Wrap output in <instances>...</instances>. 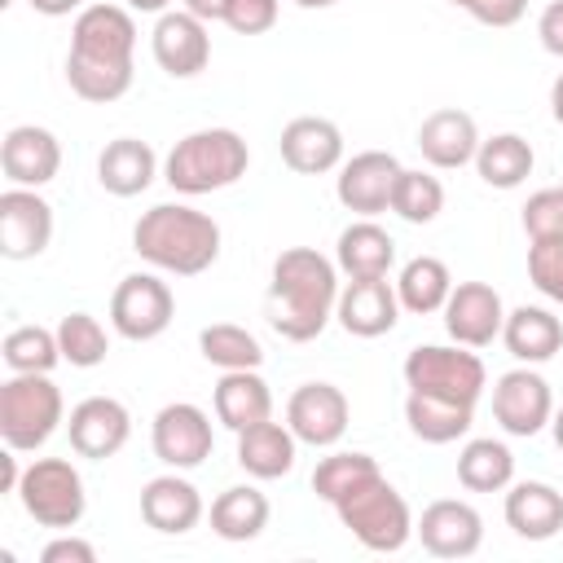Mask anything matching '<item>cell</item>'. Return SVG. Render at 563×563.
<instances>
[{
  "label": "cell",
  "instance_id": "22",
  "mask_svg": "<svg viewBox=\"0 0 563 563\" xmlns=\"http://www.w3.org/2000/svg\"><path fill=\"white\" fill-rule=\"evenodd\" d=\"M282 163L299 176H325L334 167H343V132L334 119L321 114H299L282 128Z\"/></svg>",
  "mask_w": 563,
  "mask_h": 563
},
{
  "label": "cell",
  "instance_id": "2",
  "mask_svg": "<svg viewBox=\"0 0 563 563\" xmlns=\"http://www.w3.org/2000/svg\"><path fill=\"white\" fill-rule=\"evenodd\" d=\"M339 290L343 286L334 260H325L312 246H286L268 273V325L286 343H312L334 321Z\"/></svg>",
  "mask_w": 563,
  "mask_h": 563
},
{
  "label": "cell",
  "instance_id": "8",
  "mask_svg": "<svg viewBox=\"0 0 563 563\" xmlns=\"http://www.w3.org/2000/svg\"><path fill=\"white\" fill-rule=\"evenodd\" d=\"M405 387L427 391V396H444V400H457V405H479V396L488 387V369L475 356V347L418 343L405 356Z\"/></svg>",
  "mask_w": 563,
  "mask_h": 563
},
{
  "label": "cell",
  "instance_id": "51",
  "mask_svg": "<svg viewBox=\"0 0 563 563\" xmlns=\"http://www.w3.org/2000/svg\"><path fill=\"white\" fill-rule=\"evenodd\" d=\"M299 9H330V4H339V0H295Z\"/></svg>",
  "mask_w": 563,
  "mask_h": 563
},
{
  "label": "cell",
  "instance_id": "5",
  "mask_svg": "<svg viewBox=\"0 0 563 563\" xmlns=\"http://www.w3.org/2000/svg\"><path fill=\"white\" fill-rule=\"evenodd\" d=\"M334 515L339 523L374 554H396L405 550V541L413 537V515H409V501L396 493V484L378 471L369 479H361L356 488H347L339 501H334Z\"/></svg>",
  "mask_w": 563,
  "mask_h": 563
},
{
  "label": "cell",
  "instance_id": "4",
  "mask_svg": "<svg viewBox=\"0 0 563 563\" xmlns=\"http://www.w3.org/2000/svg\"><path fill=\"white\" fill-rule=\"evenodd\" d=\"M251 167V150L242 141V132L233 128H198L189 136H180L167 158H163V180L185 194V198H198V194H216V189H229L246 176Z\"/></svg>",
  "mask_w": 563,
  "mask_h": 563
},
{
  "label": "cell",
  "instance_id": "3",
  "mask_svg": "<svg viewBox=\"0 0 563 563\" xmlns=\"http://www.w3.org/2000/svg\"><path fill=\"white\" fill-rule=\"evenodd\" d=\"M132 251L172 277H198L220 260V224L189 202H158L132 224Z\"/></svg>",
  "mask_w": 563,
  "mask_h": 563
},
{
  "label": "cell",
  "instance_id": "34",
  "mask_svg": "<svg viewBox=\"0 0 563 563\" xmlns=\"http://www.w3.org/2000/svg\"><path fill=\"white\" fill-rule=\"evenodd\" d=\"M268 497L255 484H233L211 501V532L220 541H255L268 528Z\"/></svg>",
  "mask_w": 563,
  "mask_h": 563
},
{
  "label": "cell",
  "instance_id": "41",
  "mask_svg": "<svg viewBox=\"0 0 563 563\" xmlns=\"http://www.w3.org/2000/svg\"><path fill=\"white\" fill-rule=\"evenodd\" d=\"M528 277L550 303H563V238L528 246Z\"/></svg>",
  "mask_w": 563,
  "mask_h": 563
},
{
  "label": "cell",
  "instance_id": "18",
  "mask_svg": "<svg viewBox=\"0 0 563 563\" xmlns=\"http://www.w3.org/2000/svg\"><path fill=\"white\" fill-rule=\"evenodd\" d=\"M501 325H506V303H501V295L488 282H457L449 290L444 330H449L453 343L479 352L493 339H501Z\"/></svg>",
  "mask_w": 563,
  "mask_h": 563
},
{
  "label": "cell",
  "instance_id": "33",
  "mask_svg": "<svg viewBox=\"0 0 563 563\" xmlns=\"http://www.w3.org/2000/svg\"><path fill=\"white\" fill-rule=\"evenodd\" d=\"M475 405H457L444 396H427V391H409L405 396V422L422 444H453L471 431Z\"/></svg>",
  "mask_w": 563,
  "mask_h": 563
},
{
  "label": "cell",
  "instance_id": "40",
  "mask_svg": "<svg viewBox=\"0 0 563 563\" xmlns=\"http://www.w3.org/2000/svg\"><path fill=\"white\" fill-rule=\"evenodd\" d=\"M523 233L528 242H550V238H563V185L559 189H537L528 202H523Z\"/></svg>",
  "mask_w": 563,
  "mask_h": 563
},
{
  "label": "cell",
  "instance_id": "17",
  "mask_svg": "<svg viewBox=\"0 0 563 563\" xmlns=\"http://www.w3.org/2000/svg\"><path fill=\"white\" fill-rule=\"evenodd\" d=\"M413 537L435 559H471L484 545V519H479V510L471 501L440 497V501H431L422 510V519L413 523Z\"/></svg>",
  "mask_w": 563,
  "mask_h": 563
},
{
  "label": "cell",
  "instance_id": "49",
  "mask_svg": "<svg viewBox=\"0 0 563 563\" xmlns=\"http://www.w3.org/2000/svg\"><path fill=\"white\" fill-rule=\"evenodd\" d=\"M550 114H554V123H563V75L550 84Z\"/></svg>",
  "mask_w": 563,
  "mask_h": 563
},
{
  "label": "cell",
  "instance_id": "24",
  "mask_svg": "<svg viewBox=\"0 0 563 563\" xmlns=\"http://www.w3.org/2000/svg\"><path fill=\"white\" fill-rule=\"evenodd\" d=\"M506 528L523 541H550L563 532V493L545 479H515L501 501Z\"/></svg>",
  "mask_w": 563,
  "mask_h": 563
},
{
  "label": "cell",
  "instance_id": "31",
  "mask_svg": "<svg viewBox=\"0 0 563 563\" xmlns=\"http://www.w3.org/2000/svg\"><path fill=\"white\" fill-rule=\"evenodd\" d=\"M457 484L466 493H506L515 484V453L506 440L475 435L457 453Z\"/></svg>",
  "mask_w": 563,
  "mask_h": 563
},
{
  "label": "cell",
  "instance_id": "29",
  "mask_svg": "<svg viewBox=\"0 0 563 563\" xmlns=\"http://www.w3.org/2000/svg\"><path fill=\"white\" fill-rule=\"evenodd\" d=\"M295 431L286 422H255L246 431H238V466L251 475V479H282L295 471Z\"/></svg>",
  "mask_w": 563,
  "mask_h": 563
},
{
  "label": "cell",
  "instance_id": "23",
  "mask_svg": "<svg viewBox=\"0 0 563 563\" xmlns=\"http://www.w3.org/2000/svg\"><path fill=\"white\" fill-rule=\"evenodd\" d=\"M479 141L484 136H479L475 119L457 106H440L418 123V150L435 172H457V167L475 163Z\"/></svg>",
  "mask_w": 563,
  "mask_h": 563
},
{
  "label": "cell",
  "instance_id": "21",
  "mask_svg": "<svg viewBox=\"0 0 563 563\" xmlns=\"http://www.w3.org/2000/svg\"><path fill=\"white\" fill-rule=\"evenodd\" d=\"M207 506H202V493L194 479H185L180 471H167V475H154L145 479L141 488V519L163 532V537H185L202 523Z\"/></svg>",
  "mask_w": 563,
  "mask_h": 563
},
{
  "label": "cell",
  "instance_id": "32",
  "mask_svg": "<svg viewBox=\"0 0 563 563\" xmlns=\"http://www.w3.org/2000/svg\"><path fill=\"white\" fill-rule=\"evenodd\" d=\"M537 167L532 145L519 132H493L475 150V172L488 189H519Z\"/></svg>",
  "mask_w": 563,
  "mask_h": 563
},
{
  "label": "cell",
  "instance_id": "50",
  "mask_svg": "<svg viewBox=\"0 0 563 563\" xmlns=\"http://www.w3.org/2000/svg\"><path fill=\"white\" fill-rule=\"evenodd\" d=\"M550 431H554V444L563 449V405L554 409V418H550Z\"/></svg>",
  "mask_w": 563,
  "mask_h": 563
},
{
  "label": "cell",
  "instance_id": "42",
  "mask_svg": "<svg viewBox=\"0 0 563 563\" xmlns=\"http://www.w3.org/2000/svg\"><path fill=\"white\" fill-rule=\"evenodd\" d=\"M277 13H282V0H224L220 22L238 35H264L277 26Z\"/></svg>",
  "mask_w": 563,
  "mask_h": 563
},
{
  "label": "cell",
  "instance_id": "6",
  "mask_svg": "<svg viewBox=\"0 0 563 563\" xmlns=\"http://www.w3.org/2000/svg\"><path fill=\"white\" fill-rule=\"evenodd\" d=\"M66 422L62 387L48 374H13L0 387V440L18 453L44 449Z\"/></svg>",
  "mask_w": 563,
  "mask_h": 563
},
{
  "label": "cell",
  "instance_id": "14",
  "mask_svg": "<svg viewBox=\"0 0 563 563\" xmlns=\"http://www.w3.org/2000/svg\"><path fill=\"white\" fill-rule=\"evenodd\" d=\"M150 53H154L163 75L194 79L211 62V31L189 9H167V13H158V22L150 31Z\"/></svg>",
  "mask_w": 563,
  "mask_h": 563
},
{
  "label": "cell",
  "instance_id": "30",
  "mask_svg": "<svg viewBox=\"0 0 563 563\" xmlns=\"http://www.w3.org/2000/svg\"><path fill=\"white\" fill-rule=\"evenodd\" d=\"M449 290H453V273H449V264H444L440 255H413V260H405L400 273H396L400 312H413V317L444 312Z\"/></svg>",
  "mask_w": 563,
  "mask_h": 563
},
{
  "label": "cell",
  "instance_id": "9",
  "mask_svg": "<svg viewBox=\"0 0 563 563\" xmlns=\"http://www.w3.org/2000/svg\"><path fill=\"white\" fill-rule=\"evenodd\" d=\"M176 317V295L158 273H128L110 295V325L128 343L158 339Z\"/></svg>",
  "mask_w": 563,
  "mask_h": 563
},
{
  "label": "cell",
  "instance_id": "25",
  "mask_svg": "<svg viewBox=\"0 0 563 563\" xmlns=\"http://www.w3.org/2000/svg\"><path fill=\"white\" fill-rule=\"evenodd\" d=\"M158 172H163V167H158V154H154V145L141 141V136H114V141H106V150L97 154V185H101L106 194H114V198H136V194H145Z\"/></svg>",
  "mask_w": 563,
  "mask_h": 563
},
{
  "label": "cell",
  "instance_id": "48",
  "mask_svg": "<svg viewBox=\"0 0 563 563\" xmlns=\"http://www.w3.org/2000/svg\"><path fill=\"white\" fill-rule=\"evenodd\" d=\"M123 4H128L132 13H154V18L172 9V0H123Z\"/></svg>",
  "mask_w": 563,
  "mask_h": 563
},
{
  "label": "cell",
  "instance_id": "38",
  "mask_svg": "<svg viewBox=\"0 0 563 563\" xmlns=\"http://www.w3.org/2000/svg\"><path fill=\"white\" fill-rule=\"evenodd\" d=\"M57 347H62V361L75 365V369H92L106 361L110 352V334L106 325L92 317V312H66L57 321Z\"/></svg>",
  "mask_w": 563,
  "mask_h": 563
},
{
  "label": "cell",
  "instance_id": "13",
  "mask_svg": "<svg viewBox=\"0 0 563 563\" xmlns=\"http://www.w3.org/2000/svg\"><path fill=\"white\" fill-rule=\"evenodd\" d=\"M352 422V405L334 383H303L286 400V427L308 449H334Z\"/></svg>",
  "mask_w": 563,
  "mask_h": 563
},
{
  "label": "cell",
  "instance_id": "26",
  "mask_svg": "<svg viewBox=\"0 0 563 563\" xmlns=\"http://www.w3.org/2000/svg\"><path fill=\"white\" fill-rule=\"evenodd\" d=\"M334 264L339 273L352 282V277H387L396 268V238L374 220V216H361L352 220L339 242H334Z\"/></svg>",
  "mask_w": 563,
  "mask_h": 563
},
{
  "label": "cell",
  "instance_id": "35",
  "mask_svg": "<svg viewBox=\"0 0 563 563\" xmlns=\"http://www.w3.org/2000/svg\"><path fill=\"white\" fill-rule=\"evenodd\" d=\"M198 352H202V361L216 365L220 374H224V369H260V365H264L260 339H255L246 325H233V321L202 325V330H198Z\"/></svg>",
  "mask_w": 563,
  "mask_h": 563
},
{
  "label": "cell",
  "instance_id": "52",
  "mask_svg": "<svg viewBox=\"0 0 563 563\" xmlns=\"http://www.w3.org/2000/svg\"><path fill=\"white\" fill-rule=\"evenodd\" d=\"M0 4H13V0H0Z\"/></svg>",
  "mask_w": 563,
  "mask_h": 563
},
{
  "label": "cell",
  "instance_id": "28",
  "mask_svg": "<svg viewBox=\"0 0 563 563\" xmlns=\"http://www.w3.org/2000/svg\"><path fill=\"white\" fill-rule=\"evenodd\" d=\"M211 409H216V422L238 435V431L273 418V391L260 378V369H224L211 391Z\"/></svg>",
  "mask_w": 563,
  "mask_h": 563
},
{
  "label": "cell",
  "instance_id": "47",
  "mask_svg": "<svg viewBox=\"0 0 563 563\" xmlns=\"http://www.w3.org/2000/svg\"><path fill=\"white\" fill-rule=\"evenodd\" d=\"M185 9H189V13H194V18H202V22H207V26H211V22H220V18H224V0H185Z\"/></svg>",
  "mask_w": 563,
  "mask_h": 563
},
{
  "label": "cell",
  "instance_id": "43",
  "mask_svg": "<svg viewBox=\"0 0 563 563\" xmlns=\"http://www.w3.org/2000/svg\"><path fill=\"white\" fill-rule=\"evenodd\" d=\"M449 4L471 13L479 26H515L528 13V0H449Z\"/></svg>",
  "mask_w": 563,
  "mask_h": 563
},
{
  "label": "cell",
  "instance_id": "10",
  "mask_svg": "<svg viewBox=\"0 0 563 563\" xmlns=\"http://www.w3.org/2000/svg\"><path fill=\"white\" fill-rule=\"evenodd\" d=\"M150 449L167 471H194L211 457L216 449V431H211V413L194 400H172L154 413L150 422Z\"/></svg>",
  "mask_w": 563,
  "mask_h": 563
},
{
  "label": "cell",
  "instance_id": "20",
  "mask_svg": "<svg viewBox=\"0 0 563 563\" xmlns=\"http://www.w3.org/2000/svg\"><path fill=\"white\" fill-rule=\"evenodd\" d=\"M0 172L9 185L44 189L62 172V141L40 123H18L0 141Z\"/></svg>",
  "mask_w": 563,
  "mask_h": 563
},
{
  "label": "cell",
  "instance_id": "16",
  "mask_svg": "<svg viewBox=\"0 0 563 563\" xmlns=\"http://www.w3.org/2000/svg\"><path fill=\"white\" fill-rule=\"evenodd\" d=\"M66 435H70V449L79 457H92V462H106L114 457L128 435H132V413L123 400L114 396H84L70 418H66Z\"/></svg>",
  "mask_w": 563,
  "mask_h": 563
},
{
  "label": "cell",
  "instance_id": "15",
  "mask_svg": "<svg viewBox=\"0 0 563 563\" xmlns=\"http://www.w3.org/2000/svg\"><path fill=\"white\" fill-rule=\"evenodd\" d=\"M400 176V158L387 150H361L352 158H343L339 176H334V198L356 211V216H378L391 211V189Z\"/></svg>",
  "mask_w": 563,
  "mask_h": 563
},
{
  "label": "cell",
  "instance_id": "46",
  "mask_svg": "<svg viewBox=\"0 0 563 563\" xmlns=\"http://www.w3.org/2000/svg\"><path fill=\"white\" fill-rule=\"evenodd\" d=\"M40 18H70V13H84L88 0H26Z\"/></svg>",
  "mask_w": 563,
  "mask_h": 563
},
{
  "label": "cell",
  "instance_id": "27",
  "mask_svg": "<svg viewBox=\"0 0 563 563\" xmlns=\"http://www.w3.org/2000/svg\"><path fill=\"white\" fill-rule=\"evenodd\" d=\"M501 343L519 365H545L563 347V321L541 303H519L506 312Z\"/></svg>",
  "mask_w": 563,
  "mask_h": 563
},
{
  "label": "cell",
  "instance_id": "11",
  "mask_svg": "<svg viewBox=\"0 0 563 563\" xmlns=\"http://www.w3.org/2000/svg\"><path fill=\"white\" fill-rule=\"evenodd\" d=\"M493 418L506 435H537L554 418V396L550 383L537 374V365H515L493 383Z\"/></svg>",
  "mask_w": 563,
  "mask_h": 563
},
{
  "label": "cell",
  "instance_id": "19",
  "mask_svg": "<svg viewBox=\"0 0 563 563\" xmlns=\"http://www.w3.org/2000/svg\"><path fill=\"white\" fill-rule=\"evenodd\" d=\"M334 321H339L352 339H383V334H391L396 321H400L396 282H387V277H352V282L339 290Z\"/></svg>",
  "mask_w": 563,
  "mask_h": 563
},
{
  "label": "cell",
  "instance_id": "44",
  "mask_svg": "<svg viewBox=\"0 0 563 563\" xmlns=\"http://www.w3.org/2000/svg\"><path fill=\"white\" fill-rule=\"evenodd\" d=\"M40 563H97V545L75 537V532H57L44 550H40Z\"/></svg>",
  "mask_w": 563,
  "mask_h": 563
},
{
  "label": "cell",
  "instance_id": "37",
  "mask_svg": "<svg viewBox=\"0 0 563 563\" xmlns=\"http://www.w3.org/2000/svg\"><path fill=\"white\" fill-rule=\"evenodd\" d=\"M0 352H4L9 374H53V365L62 361L57 330L48 325H13Z\"/></svg>",
  "mask_w": 563,
  "mask_h": 563
},
{
  "label": "cell",
  "instance_id": "12",
  "mask_svg": "<svg viewBox=\"0 0 563 563\" xmlns=\"http://www.w3.org/2000/svg\"><path fill=\"white\" fill-rule=\"evenodd\" d=\"M53 242V207L40 189L9 185L0 194V255L22 264L44 255Z\"/></svg>",
  "mask_w": 563,
  "mask_h": 563
},
{
  "label": "cell",
  "instance_id": "1",
  "mask_svg": "<svg viewBox=\"0 0 563 563\" xmlns=\"http://www.w3.org/2000/svg\"><path fill=\"white\" fill-rule=\"evenodd\" d=\"M136 75V18L128 4H88L70 22L66 84L88 106H110Z\"/></svg>",
  "mask_w": 563,
  "mask_h": 563
},
{
  "label": "cell",
  "instance_id": "39",
  "mask_svg": "<svg viewBox=\"0 0 563 563\" xmlns=\"http://www.w3.org/2000/svg\"><path fill=\"white\" fill-rule=\"evenodd\" d=\"M369 475H378V462H374L369 453H361V449H334V453H325V457L317 462V471H312V493L334 506L347 488H356V484L369 479Z\"/></svg>",
  "mask_w": 563,
  "mask_h": 563
},
{
  "label": "cell",
  "instance_id": "45",
  "mask_svg": "<svg viewBox=\"0 0 563 563\" xmlns=\"http://www.w3.org/2000/svg\"><path fill=\"white\" fill-rule=\"evenodd\" d=\"M537 40L550 57H563V0H550L537 18Z\"/></svg>",
  "mask_w": 563,
  "mask_h": 563
},
{
  "label": "cell",
  "instance_id": "36",
  "mask_svg": "<svg viewBox=\"0 0 563 563\" xmlns=\"http://www.w3.org/2000/svg\"><path fill=\"white\" fill-rule=\"evenodd\" d=\"M391 211L405 224H431L444 211V185H440V176H431L422 167H400L396 189H391Z\"/></svg>",
  "mask_w": 563,
  "mask_h": 563
},
{
  "label": "cell",
  "instance_id": "7",
  "mask_svg": "<svg viewBox=\"0 0 563 563\" xmlns=\"http://www.w3.org/2000/svg\"><path fill=\"white\" fill-rule=\"evenodd\" d=\"M22 510L53 532H70L79 528L84 510H88V493H84V475L70 457H35L22 466L18 493Z\"/></svg>",
  "mask_w": 563,
  "mask_h": 563
}]
</instances>
